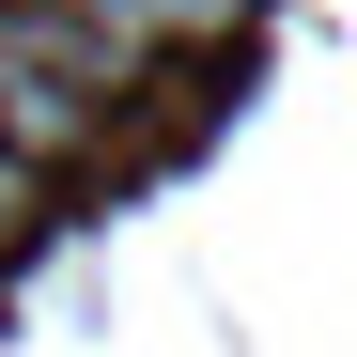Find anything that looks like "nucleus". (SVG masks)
I'll list each match as a JSON object with an SVG mask.
<instances>
[{"label":"nucleus","instance_id":"2","mask_svg":"<svg viewBox=\"0 0 357 357\" xmlns=\"http://www.w3.org/2000/svg\"><path fill=\"white\" fill-rule=\"evenodd\" d=\"M31 233H47V171H16V155H0V264H16Z\"/></svg>","mask_w":357,"mask_h":357},{"label":"nucleus","instance_id":"3","mask_svg":"<svg viewBox=\"0 0 357 357\" xmlns=\"http://www.w3.org/2000/svg\"><path fill=\"white\" fill-rule=\"evenodd\" d=\"M16 16H63V0H16Z\"/></svg>","mask_w":357,"mask_h":357},{"label":"nucleus","instance_id":"1","mask_svg":"<svg viewBox=\"0 0 357 357\" xmlns=\"http://www.w3.org/2000/svg\"><path fill=\"white\" fill-rule=\"evenodd\" d=\"M93 140H109V125H93V78L63 63V31L0 0V155L63 187V171H93Z\"/></svg>","mask_w":357,"mask_h":357}]
</instances>
